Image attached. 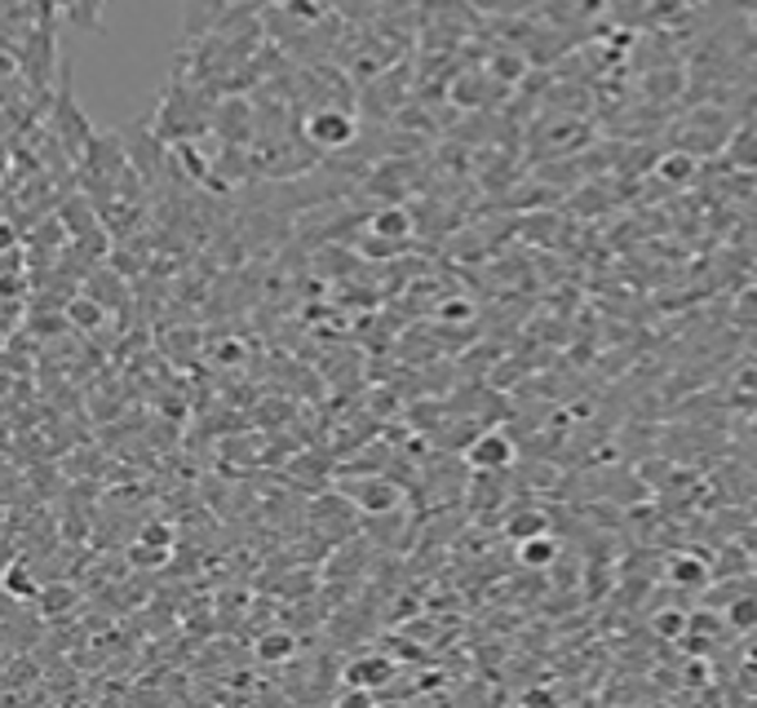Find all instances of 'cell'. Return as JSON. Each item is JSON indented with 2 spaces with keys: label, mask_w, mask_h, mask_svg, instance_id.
<instances>
[{
  "label": "cell",
  "mask_w": 757,
  "mask_h": 708,
  "mask_svg": "<svg viewBox=\"0 0 757 708\" xmlns=\"http://www.w3.org/2000/svg\"><path fill=\"white\" fill-rule=\"evenodd\" d=\"M510 532L527 540V536H536V532H545V518H541V514H527V518H514V523H510Z\"/></svg>",
  "instance_id": "9"
},
{
  "label": "cell",
  "mask_w": 757,
  "mask_h": 708,
  "mask_svg": "<svg viewBox=\"0 0 757 708\" xmlns=\"http://www.w3.org/2000/svg\"><path fill=\"white\" fill-rule=\"evenodd\" d=\"M372 230H382V235H408V213H399V208L376 213L372 217Z\"/></svg>",
  "instance_id": "6"
},
{
  "label": "cell",
  "mask_w": 757,
  "mask_h": 708,
  "mask_svg": "<svg viewBox=\"0 0 757 708\" xmlns=\"http://www.w3.org/2000/svg\"><path fill=\"white\" fill-rule=\"evenodd\" d=\"M391 659H359V664H350V682H367V686H382V682H391Z\"/></svg>",
  "instance_id": "5"
},
{
  "label": "cell",
  "mask_w": 757,
  "mask_h": 708,
  "mask_svg": "<svg viewBox=\"0 0 757 708\" xmlns=\"http://www.w3.org/2000/svg\"><path fill=\"white\" fill-rule=\"evenodd\" d=\"M257 651H262L266 659H288V655H292V637H288V633H270V642H262Z\"/></svg>",
  "instance_id": "7"
},
{
  "label": "cell",
  "mask_w": 757,
  "mask_h": 708,
  "mask_svg": "<svg viewBox=\"0 0 757 708\" xmlns=\"http://www.w3.org/2000/svg\"><path fill=\"white\" fill-rule=\"evenodd\" d=\"M479 10H497V14H523L532 0H475Z\"/></svg>",
  "instance_id": "8"
},
{
  "label": "cell",
  "mask_w": 757,
  "mask_h": 708,
  "mask_svg": "<svg viewBox=\"0 0 757 708\" xmlns=\"http://www.w3.org/2000/svg\"><path fill=\"white\" fill-rule=\"evenodd\" d=\"M731 620H735V624H753V620H757V602H753V607H731Z\"/></svg>",
  "instance_id": "11"
},
{
  "label": "cell",
  "mask_w": 757,
  "mask_h": 708,
  "mask_svg": "<svg viewBox=\"0 0 757 708\" xmlns=\"http://www.w3.org/2000/svg\"><path fill=\"white\" fill-rule=\"evenodd\" d=\"M306 138L314 147H345V142H354V116L341 107H319V116H310V125H306Z\"/></svg>",
  "instance_id": "1"
},
{
  "label": "cell",
  "mask_w": 757,
  "mask_h": 708,
  "mask_svg": "<svg viewBox=\"0 0 757 708\" xmlns=\"http://www.w3.org/2000/svg\"><path fill=\"white\" fill-rule=\"evenodd\" d=\"M748 430H753V439H757V417H753V426H748Z\"/></svg>",
  "instance_id": "12"
},
{
  "label": "cell",
  "mask_w": 757,
  "mask_h": 708,
  "mask_svg": "<svg viewBox=\"0 0 757 708\" xmlns=\"http://www.w3.org/2000/svg\"><path fill=\"white\" fill-rule=\"evenodd\" d=\"M673 576H678V580H691V584H700V580H704V571H700V562H686V558L678 562V571H673Z\"/></svg>",
  "instance_id": "10"
},
{
  "label": "cell",
  "mask_w": 757,
  "mask_h": 708,
  "mask_svg": "<svg viewBox=\"0 0 757 708\" xmlns=\"http://www.w3.org/2000/svg\"><path fill=\"white\" fill-rule=\"evenodd\" d=\"M470 461H475L479 470H505V465L514 461V448H510L505 435H483V439L470 448Z\"/></svg>",
  "instance_id": "2"
},
{
  "label": "cell",
  "mask_w": 757,
  "mask_h": 708,
  "mask_svg": "<svg viewBox=\"0 0 757 708\" xmlns=\"http://www.w3.org/2000/svg\"><path fill=\"white\" fill-rule=\"evenodd\" d=\"M554 554H558V545L550 540V536H527L523 540V549H519V558H523V567H550L554 562Z\"/></svg>",
  "instance_id": "4"
},
{
  "label": "cell",
  "mask_w": 757,
  "mask_h": 708,
  "mask_svg": "<svg viewBox=\"0 0 757 708\" xmlns=\"http://www.w3.org/2000/svg\"><path fill=\"white\" fill-rule=\"evenodd\" d=\"M354 492H359L354 501H359L363 509H372V514H386V509L399 505V487H391V483H382V479H376V483H359Z\"/></svg>",
  "instance_id": "3"
}]
</instances>
